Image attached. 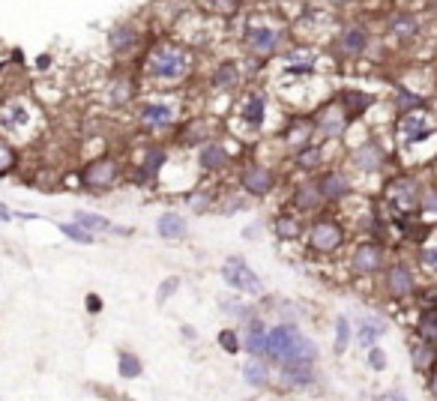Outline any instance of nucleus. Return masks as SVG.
<instances>
[{
    "instance_id": "nucleus-1",
    "label": "nucleus",
    "mask_w": 437,
    "mask_h": 401,
    "mask_svg": "<svg viewBox=\"0 0 437 401\" xmlns=\"http://www.w3.org/2000/svg\"><path fill=\"white\" fill-rule=\"evenodd\" d=\"M267 356L270 360H282V362L290 360V356H311L315 360V344L309 339H302L297 327L282 324L267 332Z\"/></svg>"
},
{
    "instance_id": "nucleus-2",
    "label": "nucleus",
    "mask_w": 437,
    "mask_h": 401,
    "mask_svg": "<svg viewBox=\"0 0 437 401\" xmlns=\"http://www.w3.org/2000/svg\"><path fill=\"white\" fill-rule=\"evenodd\" d=\"M186 66H189V57H186L180 48L162 46V48L153 51V57H150V63H147V72H150L153 78H183Z\"/></svg>"
},
{
    "instance_id": "nucleus-3",
    "label": "nucleus",
    "mask_w": 437,
    "mask_h": 401,
    "mask_svg": "<svg viewBox=\"0 0 437 401\" xmlns=\"http://www.w3.org/2000/svg\"><path fill=\"white\" fill-rule=\"evenodd\" d=\"M222 276H225V282L231 287H237V291H246V294H261V278H257L249 266H246L243 258H231L225 264V270H222Z\"/></svg>"
},
{
    "instance_id": "nucleus-4",
    "label": "nucleus",
    "mask_w": 437,
    "mask_h": 401,
    "mask_svg": "<svg viewBox=\"0 0 437 401\" xmlns=\"http://www.w3.org/2000/svg\"><path fill=\"white\" fill-rule=\"evenodd\" d=\"M309 240H311V246H315L318 252H332V249L342 246V228L335 225V222H327V219L315 222V225H311Z\"/></svg>"
},
{
    "instance_id": "nucleus-5",
    "label": "nucleus",
    "mask_w": 437,
    "mask_h": 401,
    "mask_svg": "<svg viewBox=\"0 0 437 401\" xmlns=\"http://www.w3.org/2000/svg\"><path fill=\"white\" fill-rule=\"evenodd\" d=\"M114 177H117L114 159H99V162H93L90 168L84 171V183L93 186V189H105V186L114 183Z\"/></svg>"
},
{
    "instance_id": "nucleus-6",
    "label": "nucleus",
    "mask_w": 437,
    "mask_h": 401,
    "mask_svg": "<svg viewBox=\"0 0 437 401\" xmlns=\"http://www.w3.org/2000/svg\"><path fill=\"white\" fill-rule=\"evenodd\" d=\"M354 266L360 273H375L377 266H380V249L375 246V243H365V246L356 249L354 254Z\"/></svg>"
},
{
    "instance_id": "nucleus-7",
    "label": "nucleus",
    "mask_w": 437,
    "mask_h": 401,
    "mask_svg": "<svg viewBox=\"0 0 437 401\" xmlns=\"http://www.w3.org/2000/svg\"><path fill=\"white\" fill-rule=\"evenodd\" d=\"M321 192H323V198H344L347 192H351V180L339 171H330L321 180Z\"/></svg>"
},
{
    "instance_id": "nucleus-8",
    "label": "nucleus",
    "mask_w": 437,
    "mask_h": 401,
    "mask_svg": "<svg viewBox=\"0 0 437 401\" xmlns=\"http://www.w3.org/2000/svg\"><path fill=\"white\" fill-rule=\"evenodd\" d=\"M243 186L249 189L252 195H264V192H270L273 189V174L264 171V168H252V171H246Z\"/></svg>"
},
{
    "instance_id": "nucleus-9",
    "label": "nucleus",
    "mask_w": 437,
    "mask_h": 401,
    "mask_svg": "<svg viewBox=\"0 0 437 401\" xmlns=\"http://www.w3.org/2000/svg\"><path fill=\"white\" fill-rule=\"evenodd\" d=\"M386 285H389V291L392 294H410L413 291V276L405 264H396L389 270V278H386Z\"/></svg>"
},
{
    "instance_id": "nucleus-10",
    "label": "nucleus",
    "mask_w": 437,
    "mask_h": 401,
    "mask_svg": "<svg viewBox=\"0 0 437 401\" xmlns=\"http://www.w3.org/2000/svg\"><path fill=\"white\" fill-rule=\"evenodd\" d=\"M249 39H252V48L257 54H270L276 48V42H278V33L273 27H252Z\"/></svg>"
},
{
    "instance_id": "nucleus-11",
    "label": "nucleus",
    "mask_w": 437,
    "mask_h": 401,
    "mask_svg": "<svg viewBox=\"0 0 437 401\" xmlns=\"http://www.w3.org/2000/svg\"><path fill=\"white\" fill-rule=\"evenodd\" d=\"M365 42H368V36H365L363 27H347V30L342 33L339 46H342L344 54H360V51L365 48Z\"/></svg>"
},
{
    "instance_id": "nucleus-12",
    "label": "nucleus",
    "mask_w": 437,
    "mask_h": 401,
    "mask_svg": "<svg viewBox=\"0 0 437 401\" xmlns=\"http://www.w3.org/2000/svg\"><path fill=\"white\" fill-rule=\"evenodd\" d=\"M380 162H384V153H380L377 144H365V147H360V153H356V165L365 171H377Z\"/></svg>"
},
{
    "instance_id": "nucleus-13",
    "label": "nucleus",
    "mask_w": 437,
    "mask_h": 401,
    "mask_svg": "<svg viewBox=\"0 0 437 401\" xmlns=\"http://www.w3.org/2000/svg\"><path fill=\"white\" fill-rule=\"evenodd\" d=\"M264 96L261 93H252L249 96V102H246V108H243V120L249 126H261V120H264Z\"/></svg>"
},
{
    "instance_id": "nucleus-14",
    "label": "nucleus",
    "mask_w": 437,
    "mask_h": 401,
    "mask_svg": "<svg viewBox=\"0 0 437 401\" xmlns=\"http://www.w3.org/2000/svg\"><path fill=\"white\" fill-rule=\"evenodd\" d=\"M246 348H249L252 356H267V329L252 320V329H249V341H246Z\"/></svg>"
},
{
    "instance_id": "nucleus-15",
    "label": "nucleus",
    "mask_w": 437,
    "mask_h": 401,
    "mask_svg": "<svg viewBox=\"0 0 437 401\" xmlns=\"http://www.w3.org/2000/svg\"><path fill=\"white\" fill-rule=\"evenodd\" d=\"M243 374H246V381H249L252 386H267V381H270V372H267V365L257 360V356H255L252 362H246Z\"/></svg>"
},
{
    "instance_id": "nucleus-16",
    "label": "nucleus",
    "mask_w": 437,
    "mask_h": 401,
    "mask_svg": "<svg viewBox=\"0 0 437 401\" xmlns=\"http://www.w3.org/2000/svg\"><path fill=\"white\" fill-rule=\"evenodd\" d=\"M321 198H323L321 183H318V186H315V183H309V186H300V189H297V204H300L302 210L318 207V204H321Z\"/></svg>"
},
{
    "instance_id": "nucleus-17",
    "label": "nucleus",
    "mask_w": 437,
    "mask_h": 401,
    "mask_svg": "<svg viewBox=\"0 0 437 401\" xmlns=\"http://www.w3.org/2000/svg\"><path fill=\"white\" fill-rule=\"evenodd\" d=\"M159 233L162 237H183L186 233V222L177 216V213H168L159 219Z\"/></svg>"
},
{
    "instance_id": "nucleus-18",
    "label": "nucleus",
    "mask_w": 437,
    "mask_h": 401,
    "mask_svg": "<svg viewBox=\"0 0 437 401\" xmlns=\"http://www.w3.org/2000/svg\"><path fill=\"white\" fill-rule=\"evenodd\" d=\"M201 162H204V168H213L219 171L222 165L228 162V153L219 147V144H210V147H204V153H201Z\"/></svg>"
},
{
    "instance_id": "nucleus-19",
    "label": "nucleus",
    "mask_w": 437,
    "mask_h": 401,
    "mask_svg": "<svg viewBox=\"0 0 437 401\" xmlns=\"http://www.w3.org/2000/svg\"><path fill=\"white\" fill-rule=\"evenodd\" d=\"M144 120H147L150 126H168V123H171V108L147 105V108H144Z\"/></svg>"
},
{
    "instance_id": "nucleus-20",
    "label": "nucleus",
    "mask_w": 437,
    "mask_h": 401,
    "mask_svg": "<svg viewBox=\"0 0 437 401\" xmlns=\"http://www.w3.org/2000/svg\"><path fill=\"white\" fill-rule=\"evenodd\" d=\"M419 336L429 344L437 341V311H425V315L419 318Z\"/></svg>"
},
{
    "instance_id": "nucleus-21",
    "label": "nucleus",
    "mask_w": 437,
    "mask_h": 401,
    "mask_svg": "<svg viewBox=\"0 0 437 401\" xmlns=\"http://www.w3.org/2000/svg\"><path fill=\"white\" fill-rule=\"evenodd\" d=\"M75 219H78V225L87 228V231H114V228H111V222H108V219L93 216V213H78Z\"/></svg>"
},
{
    "instance_id": "nucleus-22",
    "label": "nucleus",
    "mask_w": 437,
    "mask_h": 401,
    "mask_svg": "<svg viewBox=\"0 0 437 401\" xmlns=\"http://www.w3.org/2000/svg\"><path fill=\"white\" fill-rule=\"evenodd\" d=\"M380 332H384V324H380V320H363V324H360V341L368 348V344L377 341Z\"/></svg>"
},
{
    "instance_id": "nucleus-23",
    "label": "nucleus",
    "mask_w": 437,
    "mask_h": 401,
    "mask_svg": "<svg viewBox=\"0 0 437 401\" xmlns=\"http://www.w3.org/2000/svg\"><path fill=\"white\" fill-rule=\"evenodd\" d=\"M347 341H351V324H347L344 318L335 320V351H344L347 348Z\"/></svg>"
},
{
    "instance_id": "nucleus-24",
    "label": "nucleus",
    "mask_w": 437,
    "mask_h": 401,
    "mask_svg": "<svg viewBox=\"0 0 437 401\" xmlns=\"http://www.w3.org/2000/svg\"><path fill=\"white\" fill-rule=\"evenodd\" d=\"M431 362H434V348H429V341L422 348H413V365L417 369H429Z\"/></svg>"
},
{
    "instance_id": "nucleus-25",
    "label": "nucleus",
    "mask_w": 437,
    "mask_h": 401,
    "mask_svg": "<svg viewBox=\"0 0 437 401\" xmlns=\"http://www.w3.org/2000/svg\"><path fill=\"white\" fill-rule=\"evenodd\" d=\"M120 374L123 377H138L141 374V362L132 353H123L120 356Z\"/></svg>"
},
{
    "instance_id": "nucleus-26",
    "label": "nucleus",
    "mask_w": 437,
    "mask_h": 401,
    "mask_svg": "<svg viewBox=\"0 0 437 401\" xmlns=\"http://www.w3.org/2000/svg\"><path fill=\"white\" fill-rule=\"evenodd\" d=\"M231 81H237V66H234V63H225V66H222V69L216 72V78H213V84H216V87H228Z\"/></svg>"
},
{
    "instance_id": "nucleus-27",
    "label": "nucleus",
    "mask_w": 437,
    "mask_h": 401,
    "mask_svg": "<svg viewBox=\"0 0 437 401\" xmlns=\"http://www.w3.org/2000/svg\"><path fill=\"white\" fill-rule=\"evenodd\" d=\"M60 231H63L69 240L84 243V246H87V243H93V237H90V233H87V228H81V225H60Z\"/></svg>"
},
{
    "instance_id": "nucleus-28",
    "label": "nucleus",
    "mask_w": 437,
    "mask_h": 401,
    "mask_svg": "<svg viewBox=\"0 0 437 401\" xmlns=\"http://www.w3.org/2000/svg\"><path fill=\"white\" fill-rule=\"evenodd\" d=\"M21 120H25V108L21 105H13V108H6L4 114H0V123L4 126H18Z\"/></svg>"
},
{
    "instance_id": "nucleus-29",
    "label": "nucleus",
    "mask_w": 437,
    "mask_h": 401,
    "mask_svg": "<svg viewBox=\"0 0 437 401\" xmlns=\"http://www.w3.org/2000/svg\"><path fill=\"white\" fill-rule=\"evenodd\" d=\"M278 233H282V237H288V240H294L297 233H300L297 219H290V216H282V219H278Z\"/></svg>"
},
{
    "instance_id": "nucleus-30",
    "label": "nucleus",
    "mask_w": 437,
    "mask_h": 401,
    "mask_svg": "<svg viewBox=\"0 0 437 401\" xmlns=\"http://www.w3.org/2000/svg\"><path fill=\"white\" fill-rule=\"evenodd\" d=\"M165 162V153L162 150H150L147 153V165H144V177H150V174H156V168Z\"/></svg>"
},
{
    "instance_id": "nucleus-31",
    "label": "nucleus",
    "mask_w": 437,
    "mask_h": 401,
    "mask_svg": "<svg viewBox=\"0 0 437 401\" xmlns=\"http://www.w3.org/2000/svg\"><path fill=\"white\" fill-rule=\"evenodd\" d=\"M177 285H180V278H168V282H162V287H159V297H156V299H159V303H165V299H168V297H171V294L177 291Z\"/></svg>"
},
{
    "instance_id": "nucleus-32",
    "label": "nucleus",
    "mask_w": 437,
    "mask_h": 401,
    "mask_svg": "<svg viewBox=\"0 0 437 401\" xmlns=\"http://www.w3.org/2000/svg\"><path fill=\"white\" fill-rule=\"evenodd\" d=\"M219 341H222V348H225V351H231V353H237V348H240V341H237V336H234L231 329H225V332H222V336H219Z\"/></svg>"
},
{
    "instance_id": "nucleus-33",
    "label": "nucleus",
    "mask_w": 437,
    "mask_h": 401,
    "mask_svg": "<svg viewBox=\"0 0 437 401\" xmlns=\"http://www.w3.org/2000/svg\"><path fill=\"white\" fill-rule=\"evenodd\" d=\"M13 162H15V156H13V150L6 147L4 141H0V171H6V168H13Z\"/></svg>"
},
{
    "instance_id": "nucleus-34",
    "label": "nucleus",
    "mask_w": 437,
    "mask_h": 401,
    "mask_svg": "<svg viewBox=\"0 0 437 401\" xmlns=\"http://www.w3.org/2000/svg\"><path fill=\"white\" fill-rule=\"evenodd\" d=\"M368 362H372V369H384V365H386V356H384V351H372V353H368Z\"/></svg>"
},
{
    "instance_id": "nucleus-35",
    "label": "nucleus",
    "mask_w": 437,
    "mask_h": 401,
    "mask_svg": "<svg viewBox=\"0 0 437 401\" xmlns=\"http://www.w3.org/2000/svg\"><path fill=\"white\" fill-rule=\"evenodd\" d=\"M398 105H401V108H417V105H422V99H419V96H413V93H401Z\"/></svg>"
},
{
    "instance_id": "nucleus-36",
    "label": "nucleus",
    "mask_w": 437,
    "mask_h": 401,
    "mask_svg": "<svg viewBox=\"0 0 437 401\" xmlns=\"http://www.w3.org/2000/svg\"><path fill=\"white\" fill-rule=\"evenodd\" d=\"M225 311H231L234 318H249V306H240V303L237 306H225Z\"/></svg>"
},
{
    "instance_id": "nucleus-37",
    "label": "nucleus",
    "mask_w": 437,
    "mask_h": 401,
    "mask_svg": "<svg viewBox=\"0 0 437 401\" xmlns=\"http://www.w3.org/2000/svg\"><path fill=\"white\" fill-rule=\"evenodd\" d=\"M321 159V153L318 150H311V153H302V165H315Z\"/></svg>"
},
{
    "instance_id": "nucleus-38",
    "label": "nucleus",
    "mask_w": 437,
    "mask_h": 401,
    "mask_svg": "<svg viewBox=\"0 0 437 401\" xmlns=\"http://www.w3.org/2000/svg\"><path fill=\"white\" fill-rule=\"evenodd\" d=\"M210 4L216 6V9H231L234 4H237V0H210Z\"/></svg>"
},
{
    "instance_id": "nucleus-39",
    "label": "nucleus",
    "mask_w": 437,
    "mask_h": 401,
    "mask_svg": "<svg viewBox=\"0 0 437 401\" xmlns=\"http://www.w3.org/2000/svg\"><path fill=\"white\" fill-rule=\"evenodd\" d=\"M431 198H425V204H429L431 210H437V192H429Z\"/></svg>"
},
{
    "instance_id": "nucleus-40",
    "label": "nucleus",
    "mask_w": 437,
    "mask_h": 401,
    "mask_svg": "<svg viewBox=\"0 0 437 401\" xmlns=\"http://www.w3.org/2000/svg\"><path fill=\"white\" fill-rule=\"evenodd\" d=\"M0 219H9V210H6L4 204H0Z\"/></svg>"
},
{
    "instance_id": "nucleus-41",
    "label": "nucleus",
    "mask_w": 437,
    "mask_h": 401,
    "mask_svg": "<svg viewBox=\"0 0 437 401\" xmlns=\"http://www.w3.org/2000/svg\"><path fill=\"white\" fill-rule=\"evenodd\" d=\"M431 393H434V395H437V374H434V377H431Z\"/></svg>"
},
{
    "instance_id": "nucleus-42",
    "label": "nucleus",
    "mask_w": 437,
    "mask_h": 401,
    "mask_svg": "<svg viewBox=\"0 0 437 401\" xmlns=\"http://www.w3.org/2000/svg\"><path fill=\"white\" fill-rule=\"evenodd\" d=\"M327 4H344V0H327Z\"/></svg>"
}]
</instances>
